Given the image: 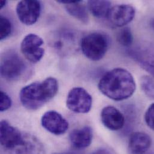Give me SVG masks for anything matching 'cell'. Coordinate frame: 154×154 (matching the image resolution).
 Here are the masks:
<instances>
[{
	"mask_svg": "<svg viewBox=\"0 0 154 154\" xmlns=\"http://www.w3.org/2000/svg\"><path fill=\"white\" fill-rule=\"evenodd\" d=\"M12 25L10 21L4 16L0 19V39L2 40L7 38L11 34Z\"/></svg>",
	"mask_w": 154,
	"mask_h": 154,
	"instance_id": "cell-19",
	"label": "cell"
},
{
	"mask_svg": "<svg viewBox=\"0 0 154 154\" xmlns=\"http://www.w3.org/2000/svg\"><path fill=\"white\" fill-rule=\"evenodd\" d=\"M150 24H151V27H152L153 29H154V18L151 20V22H150Z\"/></svg>",
	"mask_w": 154,
	"mask_h": 154,
	"instance_id": "cell-25",
	"label": "cell"
},
{
	"mask_svg": "<svg viewBox=\"0 0 154 154\" xmlns=\"http://www.w3.org/2000/svg\"><path fill=\"white\" fill-rule=\"evenodd\" d=\"M7 4V1H1L0 2V8H3Z\"/></svg>",
	"mask_w": 154,
	"mask_h": 154,
	"instance_id": "cell-24",
	"label": "cell"
},
{
	"mask_svg": "<svg viewBox=\"0 0 154 154\" xmlns=\"http://www.w3.org/2000/svg\"><path fill=\"white\" fill-rule=\"evenodd\" d=\"M42 125L44 128L55 135H61L69 129V122L58 112L55 110L46 112L42 116Z\"/></svg>",
	"mask_w": 154,
	"mask_h": 154,
	"instance_id": "cell-8",
	"label": "cell"
},
{
	"mask_svg": "<svg viewBox=\"0 0 154 154\" xmlns=\"http://www.w3.org/2000/svg\"><path fill=\"white\" fill-rule=\"evenodd\" d=\"M43 40L35 34H29L23 39L20 49L25 58L29 62L37 63L43 58L45 49Z\"/></svg>",
	"mask_w": 154,
	"mask_h": 154,
	"instance_id": "cell-6",
	"label": "cell"
},
{
	"mask_svg": "<svg viewBox=\"0 0 154 154\" xmlns=\"http://www.w3.org/2000/svg\"></svg>",
	"mask_w": 154,
	"mask_h": 154,
	"instance_id": "cell-26",
	"label": "cell"
},
{
	"mask_svg": "<svg viewBox=\"0 0 154 154\" xmlns=\"http://www.w3.org/2000/svg\"><path fill=\"white\" fill-rule=\"evenodd\" d=\"M1 144L7 149H13L25 145L21 133L7 121L1 122Z\"/></svg>",
	"mask_w": 154,
	"mask_h": 154,
	"instance_id": "cell-9",
	"label": "cell"
},
{
	"mask_svg": "<svg viewBox=\"0 0 154 154\" xmlns=\"http://www.w3.org/2000/svg\"><path fill=\"white\" fill-rule=\"evenodd\" d=\"M58 91V81L48 77L42 82H35L23 87L20 92V100L28 110H37L51 100Z\"/></svg>",
	"mask_w": 154,
	"mask_h": 154,
	"instance_id": "cell-2",
	"label": "cell"
},
{
	"mask_svg": "<svg viewBox=\"0 0 154 154\" xmlns=\"http://www.w3.org/2000/svg\"><path fill=\"white\" fill-rule=\"evenodd\" d=\"M135 14L136 10L131 5L120 4L110 8L107 18L115 26L122 27L133 20Z\"/></svg>",
	"mask_w": 154,
	"mask_h": 154,
	"instance_id": "cell-10",
	"label": "cell"
},
{
	"mask_svg": "<svg viewBox=\"0 0 154 154\" xmlns=\"http://www.w3.org/2000/svg\"><path fill=\"white\" fill-rule=\"evenodd\" d=\"M145 121L147 125L154 131V103L151 104L145 114Z\"/></svg>",
	"mask_w": 154,
	"mask_h": 154,
	"instance_id": "cell-20",
	"label": "cell"
},
{
	"mask_svg": "<svg viewBox=\"0 0 154 154\" xmlns=\"http://www.w3.org/2000/svg\"><path fill=\"white\" fill-rule=\"evenodd\" d=\"M1 112H4L10 108L11 106V100L10 97L4 91H1Z\"/></svg>",
	"mask_w": 154,
	"mask_h": 154,
	"instance_id": "cell-21",
	"label": "cell"
},
{
	"mask_svg": "<svg viewBox=\"0 0 154 154\" xmlns=\"http://www.w3.org/2000/svg\"><path fill=\"white\" fill-rule=\"evenodd\" d=\"M118 43L122 46L128 47L131 45L133 42V36L131 31L128 27H124L118 31L116 36Z\"/></svg>",
	"mask_w": 154,
	"mask_h": 154,
	"instance_id": "cell-16",
	"label": "cell"
},
{
	"mask_svg": "<svg viewBox=\"0 0 154 154\" xmlns=\"http://www.w3.org/2000/svg\"><path fill=\"white\" fill-rule=\"evenodd\" d=\"M98 86L103 95L115 101L130 98L136 89L134 77L122 68H116L107 72L100 79Z\"/></svg>",
	"mask_w": 154,
	"mask_h": 154,
	"instance_id": "cell-1",
	"label": "cell"
},
{
	"mask_svg": "<svg viewBox=\"0 0 154 154\" xmlns=\"http://www.w3.org/2000/svg\"><path fill=\"white\" fill-rule=\"evenodd\" d=\"M61 38H59L58 40H56L53 44L54 47L57 49L58 52L63 53V50L64 48H66L68 46L69 48H71L70 47L73 46V38L71 37L70 35L67 34L63 35L61 37Z\"/></svg>",
	"mask_w": 154,
	"mask_h": 154,
	"instance_id": "cell-18",
	"label": "cell"
},
{
	"mask_svg": "<svg viewBox=\"0 0 154 154\" xmlns=\"http://www.w3.org/2000/svg\"><path fill=\"white\" fill-rule=\"evenodd\" d=\"M101 119L103 125L112 131L122 129L125 124L124 115L118 109L112 106H106L102 109Z\"/></svg>",
	"mask_w": 154,
	"mask_h": 154,
	"instance_id": "cell-11",
	"label": "cell"
},
{
	"mask_svg": "<svg viewBox=\"0 0 154 154\" xmlns=\"http://www.w3.org/2000/svg\"><path fill=\"white\" fill-rule=\"evenodd\" d=\"M140 85L144 93L154 99V80L149 76H143L140 79Z\"/></svg>",
	"mask_w": 154,
	"mask_h": 154,
	"instance_id": "cell-17",
	"label": "cell"
},
{
	"mask_svg": "<svg viewBox=\"0 0 154 154\" xmlns=\"http://www.w3.org/2000/svg\"><path fill=\"white\" fill-rule=\"evenodd\" d=\"M88 7L91 13L97 18L107 17L112 8L109 1H89L88 2Z\"/></svg>",
	"mask_w": 154,
	"mask_h": 154,
	"instance_id": "cell-14",
	"label": "cell"
},
{
	"mask_svg": "<svg viewBox=\"0 0 154 154\" xmlns=\"http://www.w3.org/2000/svg\"><path fill=\"white\" fill-rule=\"evenodd\" d=\"M66 104L68 109L73 112L86 113L92 107V98L83 88L76 87L70 91Z\"/></svg>",
	"mask_w": 154,
	"mask_h": 154,
	"instance_id": "cell-5",
	"label": "cell"
},
{
	"mask_svg": "<svg viewBox=\"0 0 154 154\" xmlns=\"http://www.w3.org/2000/svg\"><path fill=\"white\" fill-rule=\"evenodd\" d=\"M83 55L92 61H99L106 55L109 46V38L104 34L93 32L85 36L80 41Z\"/></svg>",
	"mask_w": 154,
	"mask_h": 154,
	"instance_id": "cell-3",
	"label": "cell"
},
{
	"mask_svg": "<svg viewBox=\"0 0 154 154\" xmlns=\"http://www.w3.org/2000/svg\"><path fill=\"white\" fill-rule=\"evenodd\" d=\"M42 11L41 3L35 0L21 1L16 6V13L20 21L26 25L36 23Z\"/></svg>",
	"mask_w": 154,
	"mask_h": 154,
	"instance_id": "cell-7",
	"label": "cell"
},
{
	"mask_svg": "<svg viewBox=\"0 0 154 154\" xmlns=\"http://www.w3.org/2000/svg\"><path fill=\"white\" fill-rule=\"evenodd\" d=\"M77 1H78L77 0H59V1H58V2L64 4H66V5L72 4V3H75V2H76Z\"/></svg>",
	"mask_w": 154,
	"mask_h": 154,
	"instance_id": "cell-23",
	"label": "cell"
},
{
	"mask_svg": "<svg viewBox=\"0 0 154 154\" xmlns=\"http://www.w3.org/2000/svg\"><path fill=\"white\" fill-rule=\"evenodd\" d=\"M26 70L24 61L13 51L6 52L1 60V75L7 80H17L22 77Z\"/></svg>",
	"mask_w": 154,
	"mask_h": 154,
	"instance_id": "cell-4",
	"label": "cell"
},
{
	"mask_svg": "<svg viewBox=\"0 0 154 154\" xmlns=\"http://www.w3.org/2000/svg\"><path fill=\"white\" fill-rule=\"evenodd\" d=\"M81 1L76 2L67 4L66 9L68 13L84 23H87L89 21V16L86 7L80 4Z\"/></svg>",
	"mask_w": 154,
	"mask_h": 154,
	"instance_id": "cell-15",
	"label": "cell"
},
{
	"mask_svg": "<svg viewBox=\"0 0 154 154\" xmlns=\"http://www.w3.org/2000/svg\"><path fill=\"white\" fill-rule=\"evenodd\" d=\"M91 154H112L110 153V152L106 149H104V148H101V149H99L96 150L95 151H94L93 153Z\"/></svg>",
	"mask_w": 154,
	"mask_h": 154,
	"instance_id": "cell-22",
	"label": "cell"
},
{
	"mask_svg": "<svg viewBox=\"0 0 154 154\" xmlns=\"http://www.w3.org/2000/svg\"><path fill=\"white\" fill-rule=\"evenodd\" d=\"M92 136L91 128L89 126H85L71 131L69 139L74 148L81 149L90 146L92 140Z\"/></svg>",
	"mask_w": 154,
	"mask_h": 154,
	"instance_id": "cell-13",
	"label": "cell"
},
{
	"mask_svg": "<svg viewBox=\"0 0 154 154\" xmlns=\"http://www.w3.org/2000/svg\"><path fill=\"white\" fill-rule=\"evenodd\" d=\"M152 143L151 137L143 132H134L130 137L128 149L132 154H144L150 148Z\"/></svg>",
	"mask_w": 154,
	"mask_h": 154,
	"instance_id": "cell-12",
	"label": "cell"
}]
</instances>
